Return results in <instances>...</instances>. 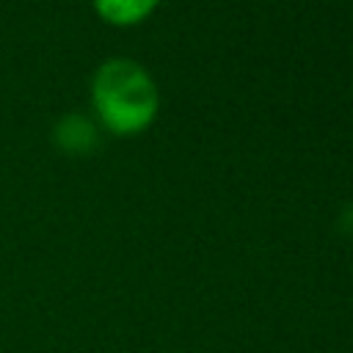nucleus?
I'll return each instance as SVG.
<instances>
[{
  "label": "nucleus",
  "instance_id": "f257e3e1",
  "mask_svg": "<svg viewBox=\"0 0 353 353\" xmlns=\"http://www.w3.org/2000/svg\"><path fill=\"white\" fill-rule=\"evenodd\" d=\"M91 99L99 119L113 132H135L146 127L157 110L154 80L130 58H110L97 69Z\"/></svg>",
  "mask_w": 353,
  "mask_h": 353
},
{
  "label": "nucleus",
  "instance_id": "f03ea898",
  "mask_svg": "<svg viewBox=\"0 0 353 353\" xmlns=\"http://www.w3.org/2000/svg\"><path fill=\"white\" fill-rule=\"evenodd\" d=\"M55 141H58L61 149H66L72 154H83V152L94 149V143H97V127L83 113H66L55 124Z\"/></svg>",
  "mask_w": 353,
  "mask_h": 353
},
{
  "label": "nucleus",
  "instance_id": "7ed1b4c3",
  "mask_svg": "<svg viewBox=\"0 0 353 353\" xmlns=\"http://www.w3.org/2000/svg\"><path fill=\"white\" fill-rule=\"evenodd\" d=\"M97 11L110 22H135L146 17L157 0H94Z\"/></svg>",
  "mask_w": 353,
  "mask_h": 353
},
{
  "label": "nucleus",
  "instance_id": "20e7f679",
  "mask_svg": "<svg viewBox=\"0 0 353 353\" xmlns=\"http://www.w3.org/2000/svg\"><path fill=\"white\" fill-rule=\"evenodd\" d=\"M342 229L345 232H353V204L345 210V215H342Z\"/></svg>",
  "mask_w": 353,
  "mask_h": 353
}]
</instances>
